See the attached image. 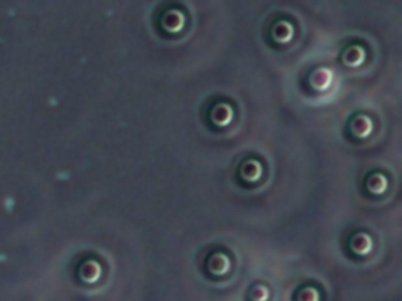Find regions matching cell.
I'll return each mask as SVG.
<instances>
[{
	"label": "cell",
	"mask_w": 402,
	"mask_h": 301,
	"mask_svg": "<svg viewBox=\"0 0 402 301\" xmlns=\"http://www.w3.org/2000/svg\"><path fill=\"white\" fill-rule=\"evenodd\" d=\"M351 249L358 254H366L371 249V240L365 234H358L351 240Z\"/></svg>",
	"instance_id": "1"
},
{
	"label": "cell",
	"mask_w": 402,
	"mask_h": 301,
	"mask_svg": "<svg viewBox=\"0 0 402 301\" xmlns=\"http://www.w3.org/2000/svg\"><path fill=\"white\" fill-rule=\"evenodd\" d=\"M351 129H353V133L356 136L361 138L366 136L371 132V122L365 116H360L355 119Z\"/></svg>",
	"instance_id": "2"
},
{
	"label": "cell",
	"mask_w": 402,
	"mask_h": 301,
	"mask_svg": "<svg viewBox=\"0 0 402 301\" xmlns=\"http://www.w3.org/2000/svg\"><path fill=\"white\" fill-rule=\"evenodd\" d=\"M364 58H365V53L363 49L359 47L350 48L348 49L346 53H345V64L349 66H357L363 62Z\"/></svg>",
	"instance_id": "3"
},
{
	"label": "cell",
	"mask_w": 402,
	"mask_h": 301,
	"mask_svg": "<svg viewBox=\"0 0 402 301\" xmlns=\"http://www.w3.org/2000/svg\"><path fill=\"white\" fill-rule=\"evenodd\" d=\"M274 39L281 43H285L291 39L292 36V29L291 25L286 22H281L276 24L275 30H273Z\"/></svg>",
	"instance_id": "4"
},
{
	"label": "cell",
	"mask_w": 402,
	"mask_h": 301,
	"mask_svg": "<svg viewBox=\"0 0 402 301\" xmlns=\"http://www.w3.org/2000/svg\"><path fill=\"white\" fill-rule=\"evenodd\" d=\"M387 180L384 176L375 174L370 177L367 183L368 190L374 194H380L384 193L387 187Z\"/></svg>",
	"instance_id": "5"
},
{
	"label": "cell",
	"mask_w": 402,
	"mask_h": 301,
	"mask_svg": "<svg viewBox=\"0 0 402 301\" xmlns=\"http://www.w3.org/2000/svg\"><path fill=\"white\" fill-rule=\"evenodd\" d=\"M261 173H262V169L259 162L256 161H249L245 165L243 177L249 181H254L260 177Z\"/></svg>",
	"instance_id": "6"
},
{
	"label": "cell",
	"mask_w": 402,
	"mask_h": 301,
	"mask_svg": "<svg viewBox=\"0 0 402 301\" xmlns=\"http://www.w3.org/2000/svg\"><path fill=\"white\" fill-rule=\"evenodd\" d=\"M313 77L319 78V80H314V81H312V83L314 82V84H313V86L317 84L319 81H321L318 90H324V89L329 87V84L331 83V75L328 70H319Z\"/></svg>",
	"instance_id": "7"
}]
</instances>
